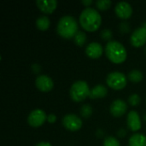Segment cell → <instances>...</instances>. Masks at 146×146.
<instances>
[{
    "mask_svg": "<svg viewBox=\"0 0 146 146\" xmlns=\"http://www.w3.org/2000/svg\"><path fill=\"white\" fill-rule=\"evenodd\" d=\"M79 21L85 30L95 32L102 24V16L96 9L87 7L81 11Z\"/></svg>",
    "mask_w": 146,
    "mask_h": 146,
    "instance_id": "obj_1",
    "label": "cell"
},
{
    "mask_svg": "<svg viewBox=\"0 0 146 146\" xmlns=\"http://www.w3.org/2000/svg\"><path fill=\"white\" fill-rule=\"evenodd\" d=\"M105 54L110 62L115 64L122 63L127 59V50L124 45L116 40H110L106 44Z\"/></svg>",
    "mask_w": 146,
    "mask_h": 146,
    "instance_id": "obj_2",
    "label": "cell"
},
{
    "mask_svg": "<svg viewBox=\"0 0 146 146\" xmlns=\"http://www.w3.org/2000/svg\"><path fill=\"white\" fill-rule=\"evenodd\" d=\"M57 33L64 38H74L78 31V22L76 19L71 15L62 16L56 27Z\"/></svg>",
    "mask_w": 146,
    "mask_h": 146,
    "instance_id": "obj_3",
    "label": "cell"
},
{
    "mask_svg": "<svg viewBox=\"0 0 146 146\" xmlns=\"http://www.w3.org/2000/svg\"><path fill=\"white\" fill-rule=\"evenodd\" d=\"M91 89L85 80H77L70 87L69 94L73 101L80 103L84 101L90 95Z\"/></svg>",
    "mask_w": 146,
    "mask_h": 146,
    "instance_id": "obj_4",
    "label": "cell"
},
{
    "mask_svg": "<svg viewBox=\"0 0 146 146\" xmlns=\"http://www.w3.org/2000/svg\"><path fill=\"white\" fill-rule=\"evenodd\" d=\"M107 85L114 90L120 91L125 88L127 83V79L123 73L112 72L108 74L106 79Z\"/></svg>",
    "mask_w": 146,
    "mask_h": 146,
    "instance_id": "obj_5",
    "label": "cell"
},
{
    "mask_svg": "<svg viewBox=\"0 0 146 146\" xmlns=\"http://www.w3.org/2000/svg\"><path fill=\"white\" fill-rule=\"evenodd\" d=\"M63 127L71 132H75L80 130L82 127V120L80 117L74 114H67L62 118Z\"/></svg>",
    "mask_w": 146,
    "mask_h": 146,
    "instance_id": "obj_6",
    "label": "cell"
},
{
    "mask_svg": "<svg viewBox=\"0 0 146 146\" xmlns=\"http://www.w3.org/2000/svg\"><path fill=\"white\" fill-rule=\"evenodd\" d=\"M46 120L47 115L45 112L40 109H36L29 114L27 117V123L33 127H38L42 126Z\"/></svg>",
    "mask_w": 146,
    "mask_h": 146,
    "instance_id": "obj_7",
    "label": "cell"
},
{
    "mask_svg": "<svg viewBox=\"0 0 146 146\" xmlns=\"http://www.w3.org/2000/svg\"><path fill=\"white\" fill-rule=\"evenodd\" d=\"M130 42L133 46L139 48L145 44L146 43V27H140L137 28L130 37Z\"/></svg>",
    "mask_w": 146,
    "mask_h": 146,
    "instance_id": "obj_8",
    "label": "cell"
},
{
    "mask_svg": "<svg viewBox=\"0 0 146 146\" xmlns=\"http://www.w3.org/2000/svg\"><path fill=\"white\" fill-rule=\"evenodd\" d=\"M35 86L40 92H48L53 89L54 82L50 77H49L45 74H41L36 78Z\"/></svg>",
    "mask_w": 146,
    "mask_h": 146,
    "instance_id": "obj_9",
    "label": "cell"
},
{
    "mask_svg": "<svg viewBox=\"0 0 146 146\" xmlns=\"http://www.w3.org/2000/svg\"><path fill=\"white\" fill-rule=\"evenodd\" d=\"M115 11L116 15L123 20L130 18L133 15V8L131 4L125 1L119 2L115 7Z\"/></svg>",
    "mask_w": 146,
    "mask_h": 146,
    "instance_id": "obj_10",
    "label": "cell"
},
{
    "mask_svg": "<svg viewBox=\"0 0 146 146\" xmlns=\"http://www.w3.org/2000/svg\"><path fill=\"white\" fill-rule=\"evenodd\" d=\"M127 110V104L125 101L121 99H116L113 101L110 107V111L111 115L115 117L122 116Z\"/></svg>",
    "mask_w": 146,
    "mask_h": 146,
    "instance_id": "obj_11",
    "label": "cell"
},
{
    "mask_svg": "<svg viewBox=\"0 0 146 146\" xmlns=\"http://www.w3.org/2000/svg\"><path fill=\"white\" fill-rule=\"evenodd\" d=\"M127 123L128 128L133 132H137L140 130L142 127L139 115L137 111H134V110H132L128 113Z\"/></svg>",
    "mask_w": 146,
    "mask_h": 146,
    "instance_id": "obj_12",
    "label": "cell"
},
{
    "mask_svg": "<svg viewBox=\"0 0 146 146\" xmlns=\"http://www.w3.org/2000/svg\"><path fill=\"white\" fill-rule=\"evenodd\" d=\"M103 51L104 49L102 44L98 42H92L86 48V55L92 59L99 58L103 55Z\"/></svg>",
    "mask_w": 146,
    "mask_h": 146,
    "instance_id": "obj_13",
    "label": "cell"
},
{
    "mask_svg": "<svg viewBox=\"0 0 146 146\" xmlns=\"http://www.w3.org/2000/svg\"><path fill=\"white\" fill-rule=\"evenodd\" d=\"M36 3L38 8L45 14L53 13L57 6L56 0H37Z\"/></svg>",
    "mask_w": 146,
    "mask_h": 146,
    "instance_id": "obj_14",
    "label": "cell"
},
{
    "mask_svg": "<svg viewBox=\"0 0 146 146\" xmlns=\"http://www.w3.org/2000/svg\"><path fill=\"white\" fill-rule=\"evenodd\" d=\"M108 94V89L104 85H97L91 89L89 98H104Z\"/></svg>",
    "mask_w": 146,
    "mask_h": 146,
    "instance_id": "obj_15",
    "label": "cell"
},
{
    "mask_svg": "<svg viewBox=\"0 0 146 146\" xmlns=\"http://www.w3.org/2000/svg\"><path fill=\"white\" fill-rule=\"evenodd\" d=\"M129 146H146V136L142 133H135L129 139Z\"/></svg>",
    "mask_w": 146,
    "mask_h": 146,
    "instance_id": "obj_16",
    "label": "cell"
},
{
    "mask_svg": "<svg viewBox=\"0 0 146 146\" xmlns=\"http://www.w3.org/2000/svg\"><path fill=\"white\" fill-rule=\"evenodd\" d=\"M50 21L48 16L46 15H41L36 20V26L38 30L45 31L50 27Z\"/></svg>",
    "mask_w": 146,
    "mask_h": 146,
    "instance_id": "obj_17",
    "label": "cell"
},
{
    "mask_svg": "<svg viewBox=\"0 0 146 146\" xmlns=\"http://www.w3.org/2000/svg\"><path fill=\"white\" fill-rule=\"evenodd\" d=\"M127 78L133 83H139L143 80L144 75L141 71H139L138 69H133L131 72H129Z\"/></svg>",
    "mask_w": 146,
    "mask_h": 146,
    "instance_id": "obj_18",
    "label": "cell"
},
{
    "mask_svg": "<svg viewBox=\"0 0 146 146\" xmlns=\"http://www.w3.org/2000/svg\"><path fill=\"white\" fill-rule=\"evenodd\" d=\"M74 43L79 45V46H83L86 42V39H87V37H86V33L84 32H81V31H79L76 35L74 36Z\"/></svg>",
    "mask_w": 146,
    "mask_h": 146,
    "instance_id": "obj_19",
    "label": "cell"
},
{
    "mask_svg": "<svg viewBox=\"0 0 146 146\" xmlns=\"http://www.w3.org/2000/svg\"><path fill=\"white\" fill-rule=\"evenodd\" d=\"M92 108L91 105L85 104L81 107L80 109V115L84 118H88L92 115Z\"/></svg>",
    "mask_w": 146,
    "mask_h": 146,
    "instance_id": "obj_20",
    "label": "cell"
},
{
    "mask_svg": "<svg viewBox=\"0 0 146 146\" xmlns=\"http://www.w3.org/2000/svg\"><path fill=\"white\" fill-rule=\"evenodd\" d=\"M111 3H112V2L110 0H98L96 2V6L98 9H99L101 10H105L110 7Z\"/></svg>",
    "mask_w": 146,
    "mask_h": 146,
    "instance_id": "obj_21",
    "label": "cell"
},
{
    "mask_svg": "<svg viewBox=\"0 0 146 146\" xmlns=\"http://www.w3.org/2000/svg\"><path fill=\"white\" fill-rule=\"evenodd\" d=\"M103 146H121L120 145V142L119 140L113 137V136H110V137H107L104 141V145Z\"/></svg>",
    "mask_w": 146,
    "mask_h": 146,
    "instance_id": "obj_22",
    "label": "cell"
},
{
    "mask_svg": "<svg viewBox=\"0 0 146 146\" xmlns=\"http://www.w3.org/2000/svg\"><path fill=\"white\" fill-rule=\"evenodd\" d=\"M141 102V98L139 97V95L138 94H132L129 98H128V103L132 105V106H137L140 104Z\"/></svg>",
    "mask_w": 146,
    "mask_h": 146,
    "instance_id": "obj_23",
    "label": "cell"
},
{
    "mask_svg": "<svg viewBox=\"0 0 146 146\" xmlns=\"http://www.w3.org/2000/svg\"><path fill=\"white\" fill-rule=\"evenodd\" d=\"M112 36H113L112 31L110 30V29H104L101 32V38H104V40H108V42L111 40Z\"/></svg>",
    "mask_w": 146,
    "mask_h": 146,
    "instance_id": "obj_24",
    "label": "cell"
},
{
    "mask_svg": "<svg viewBox=\"0 0 146 146\" xmlns=\"http://www.w3.org/2000/svg\"><path fill=\"white\" fill-rule=\"evenodd\" d=\"M47 121H48V122L49 123H54L56 121V115H54V114H50V115H49L48 116H47Z\"/></svg>",
    "mask_w": 146,
    "mask_h": 146,
    "instance_id": "obj_25",
    "label": "cell"
},
{
    "mask_svg": "<svg viewBox=\"0 0 146 146\" xmlns=\"http://www.w3.org/2000/svg\"><path fill=\"white\" fill-rule=\"evenodd\" d=\"M81 3L87 8V7H89V6L93 3V1H92V0H83Z\"/></svg>",
    "mask_w": 146,
    "mask_h": 146,
    "instance_id": "obj_26",
    "label": "cell"
},
{
    "mask_svg": "<svg viewBox=\"0 0 146 146\" xmlns=\"http://www.w3.org/2000/svg\"><path fill=\"white\" fill-rule=\"evenodd\" d=\"M35 146H52L49 142H40Z\"/></svg>",
    "mask_w": 146,
    "mask_h": 146,
    "instance_id": "obj_27",
    "label": "cell"
},
{
    "mask_svg": "<svg viewBox=\"0 0 146 146\" xmlns=\"http://www.w3.org/2000/svg\"><path fill=\"white\" fill-rule=\"evenodd\" d=\"M145 56H146V47H145Z\"/></svg>",
    "mask_w": 146,
    "mask_h": 146,
    "instance_id": "obj_28",
    "label": "cell"
}]
</instances>
